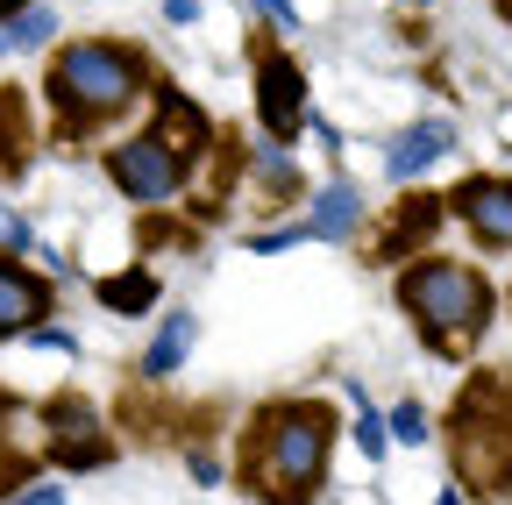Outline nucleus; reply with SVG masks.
<instances>
[{
	"instance_id": "412c9836",
	"label": "nucleus",
	"mask_w": 512,
	"mask_h": 505,
	"mask_svg": "<svg viewBox=\"0 0 512 505\" xmlns=\"http://www.w3.org/2000/svg\"><path fill=\"white\" fill-rule=\"evenodd\" d=\"M164 15L171 22H192V15H200V0H164Z\"/></svg>"
},
{
	"instance_id": "6ab92c4d",
	"label": "nucleus",
	"mask_w": 512,
	"mask_h": 505,
	"mask_svg": "<svg viewBox=\"0 0 512 505\" xmlns=\"http://www.w3.org/2000/svg\"><path fill=\"white\" fill-rule=\"evenodd\" d=\"M15 505H64V491L57 484H29V491H15Z\"/></svg>"
},
{
	"instance_id": "ddd939ff",
	"label": "nucleus",
	"mask_w": 512,
	"mask_h": 505,
	"mask_svg": "<svg viewBox=\"0 0 512 505\" xmlns=\"http://www.w3.org/2000/svg\"><path fill=\"white\" fill-rule=\"evenodd\" d=\"M306 228H313V235H328V242H342V235L356 228V185H328V193L313 200Z\"/></svg>"
},
{
	"instance_id": "6e6552de",
	"label": "nucleus",
	"mask_w": 512,
	"mask_h": 505,
	"mask_svg": "<svg viewBox=\"0 0 512 505\" xmlns=\"http://www.w3.org/2000/svg\"><path fill=\"white\" fill-rule=\"evenodd\" d=\"M43 427H50L57 463H72V470H93V463L114 456V449H107V434H100V420H93V406H79V399H57V406L43 413Z\"/></svg>"
},
{
	"instance_id": "4be33fe9",
	"label": "nucleus",
	"mask_w": 512,
	"mask_h": 505,
	"mask_svg": "<svg viewBox=\"0 0 512 505\" xmlns=\"http://www.w3.org/2000/svg\"><path fill=\"white\" fill-rule=\"evenodd\" d=\"M264 15H278V22H292V0H256Z\"/></svg>"
},
{
	"instance_id": "9b49d317",
	"label": "nucleus",
	"mask_w": 512,
	"mask_h": 505,
	"mask_svg": "<svg viewBox=\"0 0 512 505\" xmlns=\"http://www.w3.org/2000/svg\"><path fill=\"white\" fill-rule=\"evenodd\" d=\"M448 143H456V129H448V121H420V129H406L399 143H392V157H384V171H392L399 185L406 178H420L434 157H448Z\"/></svg>"
},
{
	"instance_id": "9d476101",
	"label": "nucleus",
	"mask_w": 512,
	"mask_h": 505,
	"mask_svg": "<svg viewBox=\"0 0 512 505\" xmlns=\"http://www.w3.org/2000/svg\"><path fill=\"white\" fill-rule=\"evenodd\" d=\"M43 313H50V285H36L29 271H15L8 257H0V342L22 335V328H36Z\"/></svg>"
},
{
	"instance_id": "a211bd4d",
	"label": "nucleus",
	"mask_w": 512,
	"mask_h": 505,
	"mask_svg": "<svg viewBox=\"0 0 512 505\" xmlns=\"http://www.w3.org/2000/svg\"><path fill=\"white\" fill-rule=\"evenodd\" d=\"M356 406H363V399H356ZM356 441H363V456H384V420H377L370 406H363V420H356Z\"/></svg>"
},
{
	"instance_id": "20e7f679",
	"label": "nucleus",
	"mask_w": 512,
	"mask_h": 505,
	"mask_svg": "<svg viewBox=\"0 0 512 505\" xmlns=\"http://www.w3.org/2000/svg\"><path fill=\"white\" fill-rule=\"evenodd\" d=\"M456 470L477 491H512V377H477L456 399Z\"/></svg>"
},
{
	"instance_id": "f3484780",
	"label": "nucleus",
	"mask_w": 512,
	"mask_h": 505,
	"mask_svg": "<svg viewBox=\"0 0 512 505\" xmlns=\"http://www.w3.org/2000/svg\"><path fill=\"white\" fill-rule=\"evenodd\" d=\"M392 434H399V441H427V413H420V406L406 399V406L392 413Z\"/></svg>"
},
{
	"instance_id": "2eb2a0df",
	"label": "nucleus",
	"mask_w": 512,
	"mask_h": 505,
	"mask_svg": "<svg viewBox=\"0 0 512 505\" xmlns=\"http://www.w3.org/2000/svg\"><path fill=\"white\" fill-rule=\"evenodd\" d=\"M50 29H57V15H50V8H22L15 22H0V57H8V50H43V43H50Z\"/></svg>"
},
{
	"instance_id": "0eeeda50",
	"label": "nucleus",
	"mask_w": 512,
	"mask_h": 505,
	"mask_svg": "<svg viewBox=\"0 0 512 505\" xmlns=\"http://www.w3.org/2000/svg\"><path fill=\"white\" fill-rule=\"evenodd\" d=\"M256 107H264V129L285 143L299 121H306V79H299V65L292 57H264V65H256Z\"/></svg>"
},
{
	"instance_id": "423d86ee",
	"label": "nucleus",
	"mask_w": 512,
	"mask_h": 505,
	"mask_svg": "<svg viewBox=\"0 0 512 505\" xmlns=\"http://www.w3.org/2000/svg\"><path fill=\"white\" fill-rule=\"evenodd\" d=\"M448 207L463 214V228L484 242V249H512V178H463Z\"/></svg>"
},
{
	"instance_id": "4468645a",
	"label": "nucleus",
	"mask_w": 512,
	"mask_h": 505,
	"mask_svg": "<svg viewBox=\"0 0 512 505\" xmlns=\"http://www.w3.org/2000/svg\"><path fill=\"white\" fill-rule=\"evenodd\" d=\"M100 306H114V313H143V306H157V278H150V271L100 278Z\"/></svg>"
},
{
	"instance_id": "aec40b11",
	"label": "nucleus",
	"mask_w": 512,
	"mask_h": 505,
	"mask_svg": "<svg viewBox=\"0 0 512 505\" xmlns=\"http://www.w3.org/2000/svg\"><path fill=\"white\" fill-rule=\"evenodd\" d=\"M0 242H15V249H29V228H22L15 214H0Z\"/></svg>"
},
{
	"instance_id": "dca6fc26",
	"label": "nucleus",
	"mask_w": 512,
	"mask_h": 505,
	"mask_svg": "<svg viewBox=\"0 0 512 505\" xmlns=\"http://www.w3.org/2000/svg\"><path fill=\"white\" fill-rule=\"evenodd\" d=\"M434 214H441L434 200H413V207H399V214H392V235H384V249H377V257H399V242H420V235L434 228Z\"/></svg>"
},
{
	"instance_id": "7ed1b4c3",
	"label": "nucleus",
	"mask_w": 512,
	"mask_h": 505,
	"mask_svg": "<svg viewBox=\"0 0 512 505\" xmlns=\"http://www.w3.org/2000/svg\"><path fill=\"white\" fill-rule=\"evenodd\" d=\"M143 93V65L114 43H72L50 65V100L64 121H107Z\"/></svg>"
},
{
	"instance_id": "39448f33",
	"label": "nucleus",
	"mask_w": 512,
	"mask_h": 505,
	"mask_svg": "<svg viewBox=\"0 0 512 505\" xmlns=\"http://www.w3.org/2000/svg\"><path fill=\"white\" fill-rule=\"evenodd\" d=\"M107 171H114V185L136 207H164L171 193H178V178H185V164L157 143V136H128V143H114L107 150Z\"/></svg>"
},
{
	"instance_id": "f03ea898",
	"label": "nucleus",
	"mask_w": 512,
	"mask_h": 505,
	"mask_svg": "<svg viewBox=\"0 0 512 505\" xmlns=\"http://www.w3.org/2000/svg\"><path fill=\"white\" fill-rule=\"evenodd\" d=\"M399 306L413 313V328L441 356H463L484 335V321H491V285L470 264H456V257H420L399 278Z\"/></svg>"
},
{
	"instance_id": "1a4fd4ad",
	"label": "nucleus",
	"mask_w": 512,
	"mask_h": 505,
	"mask_svg": "<svg viewBox=\"0 0 512 505\" xmlns=\"http://www.w3.org/2000/svg\"><path fill=\"white\" fill-rule=\"evenodd\" d=\"M150 136H157V143H164V150L185 164V157H200V150H207V114L192 107L185 93L157 86V129H150Z\"/></svg>"
},
{
	"instance_id": "f257e3e1",
	"label": "nucleus",
	"mask_w": 512,
	"mask_h": 505,
	"mask_svg": "<svg viewBox=\"0 0 512 505\" xmlns=\"http://www.w3.org/2000/svg\"><path fill=\"white\" fill-rule=\"evenodd\" d=\"M328 449H335V413L313 406V399H292V406H271L256 420V491L271 505H313V484L328 477Z\"/></svg>"
},
{
	"instance_id": "f8f14e48",
	"label": "nucleus",
	"mask_w": 512,
	"mask_h": 505,
	"mask_svg": "<svg viewBox=\"0 0 512 505\" xmlns=\"http://www.w3.org/2000/svg\"><path fill=\"white\" fill-rule=\"evenodd\" d=\"M192 335H200V321H192V313H164V328H157V342H150V356H143V370H150V377H171V370L185 363V349H192Z\"/></svg>"
}]
</instances>
